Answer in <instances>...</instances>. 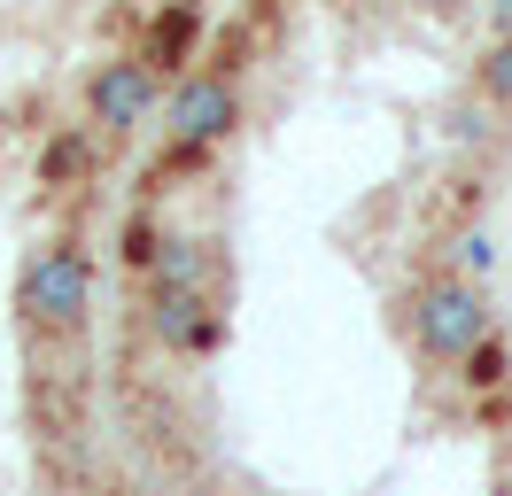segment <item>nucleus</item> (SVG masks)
I'll list each match as a JSON object with an SVG mask.
<instances>
[{"label": "nucleus", "mask_w": 512, "mask_h": 496, "mask_svg": "<svg viewBox=\"0 0 512 496\" xmlns=\"http://www.w3.org/2000/svg\"><path fill=\"white\" fill-rule=\"evenodd\" d=\"M489 39H512V0H489Z\"/></svg>", "instance_id": "13"}, {"label": "nucleus", "mask_w": 512, "mask_h": 496, "mask_svg": "<svg viewBox=\"0 0 512 496\" xmlns=\"http://www.w3.org/2000/svg\"><path fill=\"white\" fill-rule=\"evenodd\" d=\"M202 31H210V8H202V0H163L156 24H148V39H140V62L179 86V78L194 70V55H202Z\"/></svg>", "instance_id": "6"}, {"label": "nucleus", "mask_w": 512, "mask_h": 496, "mask_svg": "<svg viewBox=\"0 0 512 496\" xmlns=\"http://www.w3.org/2000/svg\"><path fill=\"white\" fill-rule=\"evenodd\" d=\"M148 279H156V287H194V295H218L225 303V248L202 241V233H163Z\"/></svg>", "instance_id": "7"}, {"label": "nucleus", "mask_w": 512, "mask_h": 496, "mask_svg": "<svg viewBox=\"0 0 512 496\" xmlns=\"http://www.w3.org/2000/svg\"><path fill=\"white\" fill-rule=\"evenodd\" d=\"M156 248H163L156 217H148V210H132V217H125V233H117V256H125L132 272H148V264H156Z\"/></svg>", "instance_id": "10"}, {"label": "nucleus", "mask_w": 512, "mask_h": 496, "mask_svg": "<svg viewBox=\"0 0 512 496\" xmlns=\"http://www.w3.org/2000/svg\"><path fill=\"white\" fill-rule=\"evenodd\" d=\"M156 101H163V78L140 55H109V62L86 70V124H94V132H117V140H125L132 124L156 117Z\"/></svg>", "instance_id": "3"}, {"label": "nucleus", "mask_w": 512, "mask_h": 496, "mask_svg": "<svg viewBox=\"0 0 512 496\" xmlns=\"http://www.w3.org/2000/svg\"><path fill=\"white\" fill-rule=\"evenodd\" d=\"M404 341H412L419 365H466L481 341H497L489 287L466 279V272H427L404 295Z\"/></svg>", "instance_id": "1"}, {"label": "nucleus", "mask_w": 512, "mask_h": 496, "mask_svg": "<svg viewBox=\"0 0 512 496\" xmlns=\"http://www.w3.org/2000/svg\"><path fill=\"white\" fill-rule=\"evenodd\" d=\"M458 256H466V279L497 272V241H489V233H466V241H458Z\"/></svg>", "instance_id": "11"}, {"label": "nucleus", "mask_w": 512, "mask_h": 496, "mask_svg": "<svg viewBox=\"0 0 512 496\" xmlns=\"http://www.w3.org/2000/svg\"><path fill=\"white\" fill-rule=\"evenodd\" d=\"M419 16H435V24H458V16H466V0H412Z\"/></svg>", "instance_id": "12"}, {"label": "nucleus", "mask_w": 512, "mask_h": 496, "mask_svg": "<svg viewBox=\"0 0 512 496\" xmlns=\"http://www.w3.org/2000/svg\"><path fill=\"white\" fill-rule=\"evenodd\" d=\"M94 163H101V140L70 124V132H55L47 155H39V186H86V179H94Z\"/></svg>", "instance_id": "8"}, {"label": "nucleus", "mask_w": 512, "mask_h": 496, "mask_svg": "<svg viewBox=\"0 0 512 496\" xmlns=\"http://www.w3.org/2000/svg\"><path fill=\"white\" fill-rule=\"evenodd\" d=\"M241 132V86L225 78V70H187L179 86H171V140L179 148H218Z\"/></svg>", "instance_id": "4"}, {"label": "nucleus", "mask_w": 512, "mask_h": 496, "mask_svg": "<svg viewBox=\"0 0 512 496\" xmlns=\"http://www.w3.org/2000/svg\"><path fill=\"white\" fill-rule=\"evenodd\" d=\"M497 496H512V458H505V489H497Z\"/></svg>", "instance_id": "14"}, {"label": "nucleus", "mask_w": 512, "mask_h": 496, "mask_svg": "<svg viewBox=\"0 0 512 496\" xmlns=\"http://www.w3.org/2000/svg\"><path fill=\"white\" fill-rule=\"evenodd\" d=\"M86 310H94V264H86V248L78 241L32 248L24 272H16V318L32 334H78Z\"/></svg>", "instance_id": "2"}, {"label": "nucleus", "mask_w": 512, "mask_h": 496, "mask_svg": "<svg viewBox=\"0 0 512 496\" xmlns=\"http://www.w3.org/2000/svg\"><path fill=\"white\" fill-rule=\"evenodd\" d=\"M148 334L179 357H210L225 341V310L218 295H194V287H156L148 279Z\"/></svg>", "instance_id": "5"}, {"label": "nucleus", "mask_w": 512, "mask_h": 496, "mask_svg": "<svg viewBox=\"0 0 512 496\" xmlns=\"http://www.w3.org/2000/svg\"><path fill=\"white\" fill-rule=\"evenodd\" d=\"M474 93L489 101V109H512V39H489L474 62Z\"/></svg>", "instance_id": "9"}]
</instances>
